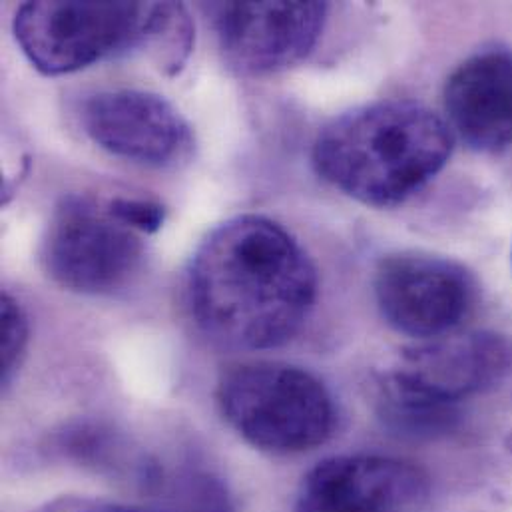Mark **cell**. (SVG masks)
<instances>
[{
	"mask_svg": "<svg viewBox=\"0 0 512 512\" xmlns=\"http://www.w3.org/2000/svg\"><path fill=\"white\" fill-rule=\"evenodd\" d=\"M317 299V271L277 222L244 214L214 228L188 269L196 325L234 349H273L293 339Z\"/></svg>",
	"mask_w": 512,
	"mask_h": 512,
	"instance_id": "1",
	"label": "cell"
},
{
	"mask_svg": "<svg viewBox=\"0 0 512 512\" xmlns=\"http://www.w3.org/2000/svg\"><path fill=\"white\" fill-rule=\"evenodd\" d=\"M455 136L433 110L387 100L333 120L315 140L317 174L349 198L393 208L417 194L449 162Z\"/></svg>",
	"mask_w": 512,
	"mask_h": 512,
	"instance_id": "2",
	"label": "cell"
},
{
	"mask_svg": "<svg viewBox=\"0 0 512 512\" xmlns=\"http://www.w3.org/2000/svg\"><path fill=\"white\" fill-rule=\"evenodd\" d=\"M218 405L228 425L256 449L295 455L323 445L335 429L327 387L287 363H246L218 383Z\"/></svg>",
	"mask_w": 512,
	"mask_h": 512,
	"instance_id": "3",
	"label": "cell"
},
{
	"mask_svg": "<svg viewBox=\"0 0 512 512\" xmlns=\"http://www.w3.org/2000/svg\"><path fill=\"white\" fill-rule=\"evenodd\" d=\"M158 2H26L16 10V40L36 70L70 74L104 58L144 48Z\"/></svg>",
	"mask_w": 512,
	"mask_h": 512,
	"instance_id": "4",
	"label": "cell"
},
{
	"mask_svg": "<svg viewBox=\"0 0 512 512\" xmlns=\"http://www.w3.org/2000/svg\"><path fill=\"white\" fill-rule=\"evenodd\" d=\"M40 256L44 271L60 287L102 295L124 287L140 269L144 244L108 206L86 196H66L50 218Z\"/></svg>",
	"mask_w": 512,
	"mask_h": 512,
	"instance_id": "5",
	"label": "cell"
},
{
	"mask_svg": "<svg viewBox=\"0 0 512 512\" xmlns=\"http://www.w3.org/2000/svg\"><path fill=\"white\" fill-rule=\"evenodd\" d=\"M375 299L393 329L427 341L463 325L475 307L477 283L451 259L397 254L377 267Z\"/></svg>",
	"mask_w": 512,
	"mask_h": 512,
	"instance_id": "6",
	"label": "cell"
},
{
	"mask_svg": "<svg viewBox=\"0 0 512 512\" xmlns=\"http://www.w3.org/2000/svg\"><path fill=\"white\" fill-rule=\"evenodd\" d=\"M228 62L242 74L263 76L301 62L317 44L325 2H222L212 6Z\"/></svg>",
	"mask_w": 512,
	"mask_h": 512,
	"instance_id": "7",
	"label": "cell"
},
{
	"mask_svg": "<svg viewBox=\"0 0 512 512\" xmlns=\"http://www.w3.org/2000/svg\"><path fill=\"white\" fill-rule=\"evenodd\" d=\"M84 132L112 156L166 168L192 150V130L162 96L144 90H104L84 100Z\"/></svg>",
	"mask_w": 512,
	"mask_h": 512,
	"instance_id": "8",
	"label": "cell"
},
{
	"mask_svg": "<svg viewBox=\"0 0 512 512\" xmlns=\"http://www.w3.org/2000/svg\"><path fill=\"white\" fill-rule=\"evenodd\" d=\"M431 481L413 463L349 455L319 463L299 489L293 512H421Z\"/></svg>",
	"mask_w": 512,
	"mask_h": 512,
	"instance_id": "9",
	"label": "cell"
},
{
	"mask_svg": "<svg viewBox=\"0 0 512 512\" xmlns=\"http://www.w3.org/2000/svg\"><path fill=\"white\" fill-rule=\"evenodd\" d=\"M415 391L449 405L501 385L512 375V339L493 331L427 339L391 371Z\"/></svg>",
	"mask_w": 512,
	"mask_h": 512,
	"instance_id": "10",
	"label": "cell"
},
{
	"mask_svg": "<svg viewBox=\"0 0 512 512\" xmlns=\"http://www.w3.org/2000/svg\"><path fill=\"white\" fill-rule=\"evenodd\" d=\"M449 126L475 152L501 154L512 144V56L503 48L465 60L447 80Z\"/></svg>",
	"mask_w": 512,
	"mask_h": 512,
	"instance_id": "11",
	"label": "cell"
},
{
	"mask_svg": "<svg viewBox=\"0 0 512 512\" xmlns=\"http://www.w3.org/2000/svg\"><path fill=\"white\" fill-rule=\"evenodd\" d=\"M377 413L385 427L405 439H439L449 435L459 421V407L435 401L385 375L377 387Z\"/></svg>",
	"mask_w": 512,
	"mask_h": 512,
	"instance_id": "12",
	"label": "cell"
},
{
	"mask_svg": "<svg viewBox=\"0 0 512 512\" xmlns=\"http://www.w3.org/2000/svg\"><path fill=\"white\" fill-rule=\"evenodd\" d=\"M0 335H2V383L14 375L28 341V321L20 303L8 293L0 301Z\"/></svg>",
	"mask_w": 512,
	"mask_h": 512,
	"instance_id": "13",
	"label": "cell"
},
{
	"mask_svg": "<svg viewBox=\"0 0 512 512\" xmlns=\"http://www.w3.org/2000/svg\"><path fill=\"white\" fill-rule=\"evenodd\" d=\"M110 214L138 234H156L166 222L162 204L142 198H114L108 204Z\"/></svg>",
	"mask_w": 512,
	"mask_h": 512,
	"instance_id": "14",
	"label": "cell"
},
{
	"mask_svg": "<svg viewBox=\"0 0 512 512\" xmlns=\"http://www.w3.org/2000/svg\"><path fill=\"white\" fill-rule=\"evenodd\" d=\"M88 512H152V511H136V509H118V507H108V509H96V511Z\"/></svg>",
	"mask_w": 512,
	"mask_h": 512,
	"instance_id": "15",
	"label": "cell"
},
{
	"mask_svg": "<svg viewBox=\"0 0 512 512\" xmlns=\"http://www.w3.org/2000/svg\"><path fill=\"white\" fill-rule=\"evenodd\" d=\"M509 449L512 451V435L509 437Z\"/></svg>",
	"mask_w": 512,
	"mask_h": 512,
	"instance_id": "16",
	"label": "cell"
}]
</instances>
